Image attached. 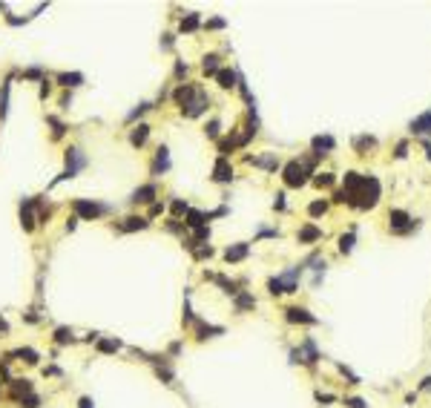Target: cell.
I'll use <instances>...</instances> for the list:
<instances>
[{"label":"cell","instance_id":"6da1fadb","mask_svg":"<svg viewBox=\"0 0 431 408\" xmlns=\"http://www.w3.org/2000/svg\"><path fill=\"white\" fill-rule=\"evenodd\" d=\"M299 276H302V268H290V271H285L282 276H273V279L267 282V290H270L273 296H279V293H296L299 290Z\"/></svg>","mask_w":431,"mask_h":408},{"label":"cell","instance_id":"7a4b0ae2","mask_svg":"<svg viewBox=\"0 0 431 408\" xmlns=\"http://www.w3.org/2000/svg\"><path fill=\"white\" fill-rule=\"evenodd\" d=\"M377 202H380V181H377L374 175H365V184H362V190L357 193V199H354V204H351V207L371 210Z\"/></svg>","mask_w":431,"mask_h":408},{"label":"cell","instance_id":"3957f363","mask_svg":"<svg viewBox=\"0 0 431 408\" xmlns=\"http://www.w3.org/2000/svg\"><path fill=\"white\" fill-rule=\"evenodd\" d=\"M308 172H314V161H311V158H308L305 164L290 161V164L285 167L282 178H285V184H287V187H302V184L308 181Z\"/></svg>","mask_w":431,"mask_h":408},{"label":"cell","instance_id":"277c9868","mask_svg":"<svg viewBox=\"0 0 431 408\" xmlns=\"http://www.w3.org/2000/svg\"><path fill=\"white\" fill-rule=\"evenodd\" d=\"M83 167H86V155H83L78 147H69V150H67V170L61 172V175H58L52 184H58V181H67V178H75V175H78Z\"/></svg>","mask_w":431,"mask_h":408},{"label":"cell","instance_id":"5b68a950","mask_svg":"<svg viewBox=\"0 0 431 408\" xmlns=\"http://www.w3.org/2000/svg\"><path fill=\"white\" fill-rule=\"evenodd\" d=\"M72 210L78 219H98L101 213H107L109 207L107 204H95V202H86V199H75L72 202Z\"/></svg>","mask_w":431,"mask_h":408},{"label":"cell","instance_id":"8992f818","mask_svg":"<svg viewBox=\"0 0 431 408\" xmlns=\"http://www.w3.org/2000/svg\"><path fill=\"white\" fill-rule=\"evenodd\" d=\"M388 219H391V230H394V233H411V230L417 227V219H411V216L402 213V210H391Z\"/></svg>","mask_w":431,"mask_h":408},{"label":"cell","instance_id":"52a82bcc","mask_svg":"<svg viewBox=\"0 0 431 408\" xmlns=\"http://www.w3.org/2000/svg\"><path fill=\"white\" fill-rule=\"evenodd\" d=\"M207 106H210V98L204 95V89H201V86H199V92H196V98H193V101L187 103V109H181V112H184V115H187V118H199V115H201V112H204V109H207Z\"/></svg>","mask_w":431,"mask_h":408},{"label":"cell","instance_id":"ba28073f","mask_svg":"<svg viewBox=\"0 0 431 408\" xmlns=\"http://www.w3.org/2000/svg\"><path fill=\"white\" fill-rule=\"evenodd\" d=\"M170 170V150L167 147H158L155 150V158H152V167H149V175H164V172Z\"/></svg>","mask_w":431,"mask_h":408},{"label":"cell","instance_id":"9c48e42d","mask_svg":"<svg viewBox=\"0 0 431 408\" xmlns=\"http://www.w3.org/2000/svg\"><path fill=\"white\" fill-rule=\"evenodd\" d=\"M196 92H199V84H179V89L173 92V98H176V103L181 109H187V103L196 98Z\"/></svg>","mask_w":431,"mask_h":408},{"label":"cell","instance_id":"30bf717a","mask_svg":"<svg viewBox=\"0 0 431 408\" xmlns=\"http://www.w3.org/2000/svg\"><path fill=\"white\" fill-rule=\"evenodd\" d=\"M213 181H218V184H227V181H233V167L227 164V158H218V161H216Z\"/></svg>","mask_w":431,"mask_h":408},{"label":"cell","instance_id":"8fae6325","mask_svg":"<svg viewBox=\"0 0 431 408\" xmlns=\"http://www.w3.org/2000/svg\"><path fill=\"white\" fill-rule=\"evenodd\" d=\"M20 224H23L26 233L35 230V202H32V199H26V202L20 204Z\"/></svg>","mask_w":431,"mask_h":408},{"label":"cell","instance_id":"7c38bea8","mask_svg":"<svg viewBox=\"0 0 431 408\" xmlns=\"http://www.w3.org/2000/svg\"><path fill=\"white\" fill-rule=\"evenodd\" d=\"M285 316H287V322L316 325V316H311V310H305V307H287V310H285Z\"/></svg>","mask_w":431,"mask_h":408},{"label":"cell","instance_id":"4fadbf2b","mask_svg":"<svg viewBox=\"0 0 431 408\" xmlns=\"http://www.w3.org/2000/svg\"><path fill=\"white\" fill-rule=\"evenodd\" d=\"M155 193H158V190H155V184H144V187H138L133 196H130V202H133V204H152Z\"/></svg>","mask_w":431,"mask_h":408},{"label":"cell","instance_id":"5bb4252c","mask_svg":"<svg viewBox=\"0 0 431 408\" xmlns=\"http://www.w3.org/2000/svg\"><path fill=\"white\" fill-rule=\"evenodd\" d=\"M147 224L149 221L144 219V216H127V219L118 224V230H121V233H133V230H144Z\"/></svg>","mask_w":431,"mask_h":408},{"label":"cell","instance_id":"9a60e30c","mask_svg":"<svg viewBox=\"0 0 431 408\" xmlns=\"http://www.w3.org/2000/svg\"><path fill=\"white\" fill-rule=\"evenodd\" d=\"M411 133L414 136H431V112H423L420 118L411 121Z\"/></svg>","mask_w":431,"mask_h":408},{"label":"cell","instance_id":"2e32d148","mask_svg":"<svg viewBox=\"0 0 431 408\" xmlns=\"http://www.w3.org/2000/svg\"><path fill=\"white\" fill-rule=\"evenodd\" d=\"M248 253H250V244L239 241V244H230V247L224 250V259H227V262H242Z\"/></svg>","mask_w":431,"mask_h":408},{"label":"cell","instance_id":"e0dca14e","mask_svg":"<svg viewBox=\"0 0 431 408\" xmlns=\"http://www.w3.org/2000/svg\"><path fill=\"white\" fill-rule=\"evenodd\" d=\"M147 138H149V127H147V124H138V127H133V133H130V144H133V147H144V144H147Z\"/></svg>","mask_w":431,"mask_h":408},{"label":"cell","instance_id":"ac0fdd59","mask_svg":"<svg viewBox=\"0 0 431 408\" xmlns=\"http://www.w3.org/2000/svg\"><path fill=\"white\" fill-rule=\"evenodd\" d=\"M218 86L221 89H233V86L239 84V72H233V69H218Z\"/></svg>","mask_w":431,"mask_h":408},{"label":"cell","instance_id":"d6986e66","mask_svg":"<svg viewBox=\"0 0 431 408\" xmlns=\"http://www.w3.org/2000/svg\"><path fill=\"white\" fill-rule=\"evenodd\" d=\"M58 84L67 86V89H75V86L83 84V75L81 72H61V75H58Z\"/></svg>","mask_w":431,"mask_h":408},{"label":"cell","instance_id":"ffe728a7","mask_svg":"<svg viewBox=\"0 0 431 408\" xmlns=\"http://www.w3.org/2000/svg\"><path fill=\"white\" fill-rule=\"evenodd\" d=\"M336 147V141H333L331 136H316L314 138V155H325L328 150H333Z\"/></svg>","mask_w":431,"mask_h":408},{"label":"cell","instance_id":"44dd1931","mask_svg":"<svg viewBox=\"0 0 431 408\" xmlns=\"http://www.w3.org/2000/svg\"><path fill=\"white\" fill-rule=\"evenodd\" d=\"M316 238H322V230H319L316 224H305V227L299 230V241H302V244H311V241H316Z\"/></svg>","mask_w":431,"mask_h":408},{"label":"cell","instance_id":"7402d4cb","mask_svg":"<svg viewBox=\"0 0 431 408\" xmlns=\"http://www.w3.org/2000/svg\"><path fill=\"white\" fill-rule=\"evenodd\" d=\"M9 92H12V81H3V86H0V121L9 115Z\"/></svg>","mask_w":431,"mask_h":408},{"label":"cell","instance_id":"603a6c76","mask_svg":"<svg viewBox=\"0 0 431 408\" xmlns=\"http://www.w3.org/2000/svg\"><path fill=\"white\" fill-rule=\"evenodd\" d=\"M250 164H256V167H265V170H276L279 167V158L273 153H267V155H262V158H248Z\"/></svg>","mask_w":431,"mask_h":408},{"label":"cell","instance_id":"cb8c5ba5","mask_svg":"<svg viewBox=\"0 0 431 408\" xmlns=\"http://www.w3.org/2000/svg\"><path fill=\"white\" fill-rule=\"evenodd\" d=\"M9 357H20L23 362H29V365H37V359H40V354H37L35 348H17V351H12Z\"/></svg>","mask_w":431,"mask_h":408},{"label":"cell","instance_id":"d4e9b609","mask_svg":"<svg viewBox=\"0 0 431 408\" xmlns=\"http://www.w3.org/2000/svg\"><path fill=\"white\" fill-rule=\"evenodd\" d=\"M221 331H224V328H218V325H204V322L196 325V337H199V340H210L213 334H221Z\"/></svg>","mask_w":431,"mask_h":408},{"label":"cell","instance_id":"484cf974","mask_svg":"<svg viewBox=\"0 0 431 408\" xmlns=\"http://www.w3.org/2000/svg\"><path fill=\"white\" fill-rule=\"evenodd\" d=\"M218 55H204V61H201V69H204V75H218Z\"/></svg>","mask_w":431,"mask_h":408},{"label":"cell","instance_id":"4316f807","mask_svg":"<svg viewBox=\"0 0 431 408\" xmlns=\"http://www.w3.org/2000/svg\"><path fill=\"white\" fill-rule=\"evenodd\" d=\"M184 221H187V227H193V230H196V227H204L207 216H204L201 210H187V219H184Z\"/></svg>","mask_w":431,"mask_h":408},{"label":"cell","instance_id":"83f0119b","mask_svg":"<svg viewBox=\"0 0 431 408\" xmlns=\"http://www.w3.org/2000/svg\"><path fill=\"white\" fill-rule=\"evenodd\" d=\"M248 307H256V299H253L250 293H239V296H236V310L242 313V310H248Z\"/></svg>","mask_w":431,"mask_h":408},{"label":"cell","instance_id":"f1b7e54d","mask_svg":"<svg viewBox=\"0 0 431 408\" xmlns=\"http://www.w3.org/2000/svg\"><path fill=\"white\" fill-rule=\"evenodd\" d=\"M354 241H357V233H354V230L345 233V236H339V250H342V253H351V250H354Z\"/></svg>","mask_w":431,"mask_h":408},{"label":"cell","instance_id":"f546056e","mask_svg":"<svg viewBox=\"0 0 431 408\" xmlns=\"http://www.w3.org/2000/svg\"><path fill=\"white\" fill-rule=\"evenodd\" d=\"M118 348H121V342H118V340H98V351H101V354H115Z\"/></svg>","mask_w":431,"mask_h":408},{"label":"cell","instance_id":"4dcf8cb0","mask_svg":"<svg viewBox=\"0 0 431 408\" xmlns=\"http://www.w3.org/2000/svg\"><path fill=\"white\" fill-rule=\"evenodd\" d=\"M55 342H58V345H69V342H75V337H72L69 328H58V331H55Z\"/></svg>","mask_w":431,"mask_h":408},{"label":"cell","instance_id":"1f68e13d","mask_svg":"<svg viewBox=\"0 0 431 408\" xmlns=\"http://www.w3.org/2000/svg\"><path fill=\"white\" fill-rule=\"evenodd\" d=\"M17 403H20V408H40V397H37V394H26V397H20Z\"/></svg>","mask_w":431,"mask_h":408},{"label":"cell","instance_id":"d6a6232c","mask_svg":"<svg viewBox=\"0 0 431 408\" xmlns=\"http://www.w3.org/2000/svg\"><path fill=\"white\" fill-rule=\"evenodd\" d=\"M199 29V15H187L181 20V32H196Z\"/></svg>","mask_w":431,"mask_h":408},{"label":"cell","instance_id":"836d02e7","mask_svg":"<svg viewBox=\"0 0 431 408\" xmlns=\"http://www.w3.org/2000/svg\"><path fill=\"white\" fill-rule=\"evenodd\" d=\"M46 121H49L52 127H55V130H52V138H55V141H58V138H64V133H67V127H64V124H61L58 118H52V115H49Z\"/></svg>","mask_w":431,"mask_h":408},{"label":"cell","instance_id":"e575fe53","mask_svg":"<svg viewBox=\"0 0 431 408\" xmlns=\"http://www.w3.org/2000/svg\"><path fill=\"white\" fill-rule=\"evenodd\" d=\"M314 184H316V187H331V184H333V172H319V175L314 178Z\"/></svg>","mask_w":431,"mask_h":408},{"label":"cell","instance_id":"d590c367","mask_svg":"<svg viewBox=\"0 0 431 408\" xmlns=\"http://www.w3.org/2000/svg\"><path fill=\"white\" fill-rule=\"evenodd\" d=\"M147 109H152V103H147V101H144V103H138V106H135L133 112H130V115H127V121H130V124H133V121L138 118V115H144V112H147Z\"/></svg>","mask_w":431,"mask_h":408},{"label":"cell","instance_id":"8d00e7d4","mask_svg":"<svg viewBox=\"0 0 431 408\" xmlns=\"http://www.w3.org/2000/svg\"><path fill=\"white\" fill-rule=\"evenodd\" d=\"M170 210H173V216H181V213H187L190 207H187V202H181V199H173V204H170Z\"/></svg>","mask_w":431,"mask_h":408},{"label":"cell","instance_id":"74e56055","mask_svg":"<svg viewBox=\"0 0 431 408\" xmlns=\"http://www.w3.org/2000/svg\"><path fill=\"white\" fill-rule=\"evenodd\" d=\"M325 210H328V204H325V202H314L311 207H308V213H311L314 219H316V216H325Z\"/></svg>","mask_w":431,"mask_h":408},{"label":"cell","instance_id":"f35d334b","mask_svg":"<svg viewBox=\"0 0 431 408\" xmlns=\"http://www.w3.org/2000/svg\"><path fill=\"white\" fill-rule=\"evenodd\" d=\"M23 78H26V81H43V72H40L37 67H32V69L23 72Z\"/></svg>","mask_w":431,"mask_h":408},{"label":"cell","instance_id":"ab89813d","mask_svg":"<svg viewBox=\"0 0 431 408\" xmlns=\"http://www.w3.org/2000/svg\"><path fill=\"white\" fill-rule=\"evenodd\" d=\"M193 256H196V259H210V256H213V247H210V244H207V247H193Z\"/></svg>","mask_w":431,"mask_h":408},{"label":"cell","instance_id":"60d3db41","mask_svg":"<svg viewBox=\"0 0 431 408\" xmlns=\"http://www.w3.org/2000/svg\"><path fill=\"white\" fill-rule=\"evenodd\" d=\"M218 130H221L218 121H210V124H207V136H210V138H218Z\"/></svg>","mask_w":431,"mask_h":408},{"label":"cell","instance_id":"b9f144b4","mask_svg":"<svg viewBox=\"0 0 431 408\" xmlns=\"http://www.w3.org/2000/svg\"><path fill=\"white\" fill-rule=\"evenodd\" d=\"M49 92H52V86H49V81L43 78V81H40V101H46V98H49Z\"/></svg>","mask_w":431,"mask_h":408},{"label":"cell","instance_id":"7bdbcfd3","mask_svg":"<svg viewBox=\"0 0 431 408\" xmlns=\"http://www.w3.org/2000/svg\"><path fill=\"white\" fill-rule=\"evenodd\" d=\"M158 213H164V204H161V202H152V204H149V216H158Z\"/></svg>","mask_w":431,"mask_h":408},{"label":"cell","instance_id":"ee69618b","mask_svg":"<svg viewBox=\"0 0 431 408\" xmlns=\"http://www.w3.org/2000/svg\"><path fill=\"white\" fill-rule=\"evenodd\" d=\"M184 75H187V64L179 61V64H176V78H184Z\"/></svg>","mask_w":431,"mask_h":408},{"label":"cell","instance_id":"f6af8a7d","mask_svg":"<svg viewBox=\"0 0 431 408\" xmlns=\"http://www.w3.org/2000/svg\"><path fill=\"white\" fill-rule=\"evenodd\" d=\"M345 403H348L351 408H368V406H365V400H357V397H354V400H345Z\"/></svg>","mask_w":431,"mask_h":408},{"label":"cell","instance_id":"bcb514c9","mask_svg":"<svg viewBox=\"0 0 431 408\" xmlns=\"http://www.w3.org/2000/svg\"><path fill=\"white\" fill-rule=\"evenodd\" d=\"M221 26H224V20H221V17H216V20H210V23H207V29H221Z\"/></svg>","mask_w":431,"mask_h":408},{"label":"cell","instance_id":"7dc6e473","mask_svg":"<svg viewBox=\"0 0 431 408\" xmlns=\"http://www.w3.org/2000/svg\"><path fill=\"white\" fill-rule=\"evenodd\" d=\"M78 221H81V219H78V216H72V219L67 221V230H69V233H72V230H75V227H78Z\"/></svg>","mask_w":431,"mask_h":408},{"label":"cell","instance_id":"c3c4849f","mask_svg":"<svg viewBox=\"0 0 431 408\" xmlns=\"http://www.w3.org/2000/svg\"><path fill=\"white\" fill-rule=\"evenodd\" d=\"M69 103H72V92H69V95H64V98H61V109H69Z\"/></svg>","mask_w":431,"mask_h":408},{"label":"cell","instance_id":"681fc988","mask_svg":"<svg viewBox=\"0 0 431 408\" xmlns=\"http://www.w3.org/2000/svg\"><path fill=\"white\" fill-rule=\"evenodd\" d=\"M273 207H276V210H285V196H282V193L276 196V202H273Z\"/></svg>","mask_w":431,"mask_h":408},{"label":"cell","instance_id":"f907efd6","mask_svg":"<svg viewBox=\"0 0 431 408\" xmlns=\"http://www.w3.org/2000/svg\"><path fill=\"white\" fill-rule=\"evenodd\" d=\"M161 46H164V49H173V34H164V40H161Z\"/></svg>","mask_w":431,"mask_h":408},{"label":"cell","instance_id":"816d5d0a","mask_svg":"<svg viewBox=\"0 0 431 408\" xmlns=\"http://www.w3.org/2000/svg\"><path fill=\"white\" fill-rule=\"evenodd\" d=\"M316 400H319V403H333L331 394H316Z\"/></svg>","mask_w":431,"mask_h":408},{"label":"cell","instance_id":"f5cc1de1","mask_svg":"<svg viewBox=\"0 0 431 408\" xmlns=\"http://www.w3.org/2000/svg\"><path fill=\"white\" fill-rule=\"evenodd\" d=\"M78 406H81V408H95V406H92V400H89V397H81V403H78Z\"/></svg>","mask_w":431,"mask_h":408},{"label":"cell","instance_id":"db71d44e","mask_svg":"<svg viewBox=\"0 0 431 408\" xmlns=\"http://www.w3.org/2000/svg\"><path fill=\"white\" fill-rule=\"evenodd\" d=\"M0 334H9V322H6L3 316H0Z\"/></svg>","mask_w":431,"mask_h":408},{"label":"cell","instance_id":"11a10c76","mask_svg":"<svg viewBox=\"0 0 431 408\" xmlns=\"http://www.w3.org/2000/svg\"><path fill=\"white\" fill-rule=\"evenodd\" d=\"M423 388H431V376H429V379H423Z\"/></svg>","mask_w":431,"mask_h":408}]
</instances>
